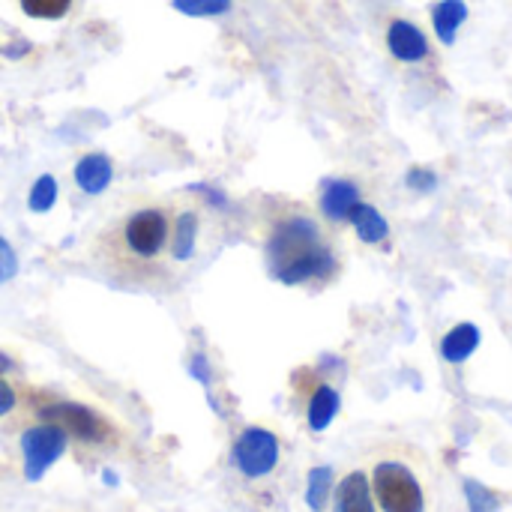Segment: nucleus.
<instances>
[{
  "label": "nucleus",
  "mask_w": 512,
  "mask_h": 512,
  "mask_svg": "<svg viewBox=\"0 0 512 512\" xmlns=\"http://www.w3.org/2000/svg\"><path fill=\"white\" fill-rule=\"evenodd\" d=\"M72 0H21V9L30 15V18H48V21H57L69 12Z\"/></svg>",
  "instance_id": "aec40b11"
},
{
  "label": "nucleus",
  "mask_w": 512,
  "mask_h": 512,
  "mask_svg": "<svg viewBox=\"0 0 512 512\" xmlns=\"http://www.w3.org/2000/svg\"><path fill=\"white\" fill-rule=\"evenodd\" d=\"M267 264L270 273L285 285H309L330 279L339 270L330 243L309 216H288L276 222L267 240Z\"/></svg>",
  "instance_id": "f03ea898"
},
{
  "label": "nucleus",
  "mask_w": 512,
  "mask_h": 512,
  "mask_svg": "<svg viewBox=\"0 0 512 512\" xmlns=\"http://www.w3.org/2000/svg\"><path fill=\"white\" fill-rule=\"evenodd\" d=\"M282 459V444L279 438L264 429V426H249L237 435L234 441V450H231V462L234 468L249 477V480H261V477H270L276 471Z\"/></svg>",
  "instance_id": "20e7f679"
},
{
  "label": "nucleus",
  "mask_w": 512,
  "mask_h": 512,
  "mask_svg": "<svg viewBox=\"0 0 512 512\" xmlns=\"http://www.w3.org/2000/svg\"><path fill=\"white\" fill-rule=\"evenodd\" d=\"M339 408H342L339 390L333 384H327V381H315L309 387V396H306V426H309V432L321 435L324 429H330Z\"/></svg>",
  "instance_id": "6e6552de"
},
{
  "label": "nucleus",
  "mask_w": 512,
  "mask_h": 512,
  "mask_svg": "<svg viewBox=\"0 0 512 512\" xmlns=\"http://www.w3.org/2000/svg\"><path fill=\"white\" fill-rule=\"evenodd\" d=\"M72 174H75V183H78L81 192L99 195V192L108 189V183L114 177V165H111V159L105 153H87V156H81L75 162Z\"/></svg>",
  "instance_id": "9b49d317"
},
{
  "label": "nucleus",
  "mask_w": 512,
  "mask_h": 512,
  "mask_svg": "<svg viewBox=\"0 0 512 512\" xmlns=\"http://www.w3.org/2000/svg\"><path fill=\"white\" fill-rule=\"evenodd\" d=\"M333 468H312L309 471V486H306V504L312 512H321L333 495Z\"/></svg>",
  "instance_id": "dca6fc26"
},
{
  "label": "nucleus",
  "mask_w": 512,
  "mask_h": 512,
  "mask_svg": "<svg viewBox=\"0 0 512 512\" xmlns=\"http://www.w3.org/2000/svg\"><path fill=\"white\" fill-rule=\"evenodd\" d=\"M9 369H12V360L0 351V375H3V372H9Z\"/></svg>",
  "instance_id": "393cba45"
},
{
  "label": "nucleus",
  "mask_w": 512,
  "mask_h": 512,
  "mask_svg": "<svg viewBox=\"0 0 512 512\" xmlns=\"http://www.w3.org/2000/svg\"><path fill=\"white\" fill-rule=\"evenodd\" d=\"M333 512H378L363 468L348 471L333 489Z\"/></svg>",
  "instance_id": "1a4fd4ad"
},
{
  "label": "nucleus",
  "mask_w": 512,
  "mask_h": 512,
  "mask_svg": "<svg viewBox=\"0 0 512 512\" xmlns=\"http://www.w3.org/2000/svg\"><path fill=\"white\" fill-rule=\"evenodd\" d=\"M15 402H18V399H15V390H12V387L3 381V375H0V417H6V414L15 408Z\"/></svg>",
  "instance_id": "b1692460"
},
{
  "label": "nucleus",
  "mask_w": 512,
  "mask_h": 512,
  "mask_svg": "<svg viewBox=\"0 0 512 512\" xmlns=\"http://www.w3.org/2000/svg\"><path fill=\"white\" fill-rule=\"evenodd\" d=\"M15 273H18V255L9 246V240L0 237V285L9 282V279H15Z\"/></svg>",
  "instance_id": "4be33fe9"
},
{
  "label": "nucleus",
  "mask_w": 512,
  "mask_h": 512,
  "mask_svg": "<svg viewBox=\"0 0 512 512\" xmlns=\"http://www.w3.org/2000/svg\"><path fill=\"white\" fill-rule=\"evenodd\" d=\"M360 204V189L351 180H327L321 189V213L330 222H348L351 210Z\"/></svg>",
  "instance_id": "9d476101"
},
{
  "label": "nucleus",
  "mask_w": 512,
  "mask_h": 512,
  "mask_svg": "<svg viewBox=\"0 0 512 512\" xmlns=\"http://www.w3.org/2000/svg\"><path fill=\"white\" fill-rule=\"evenodd\" d=\"M171 216L162 207H144L123 219L114 234V246L123 258L132 261H153L168 249Z\"/></svg>",
  "instance_id": "7ed1b4c3"
},
{
  "label": "nucleus",
  "mask_w": 512,
  "mask_h": 512,
  "mask_svg": "<svg viewBox=\"0 0 512 512\" xmlns=\"http://www.w3.org/2000/svg\"><path fill=\"white\" fill-rule=\"evenodd\" d=\"M195 240H198V213L186 210L177 216L174 222V237H171V258L174 261H189L195 252Z\"/></svg>",
  "instance_id": "2eb2a0df"
},
{
  "label": "nucleus",
  "mask_w": 512,
  "mask_h": 512,
  "mask_svg": "<svg viewBox=\"0 0 512 512\" xmlns=\"http://www.w3.org/2000/svg\"><path fill=\"white\" fill-rule=\"evenodd\" d=\"M348 222H351V228L357 231V237H360L363 243H369V246L384 243V240L390 237V225H387V219L381 216V210H375V207H372V204H366V201H360V204L351 210Z\"/></svg>",
  "instance_id": "ddd939ff"
},
{
  "label": "nucleus",
  "mask_w": 512,
  "mask_h": 512,
  "mask_svg": "<svg viewBox=\"0 0 512 512\" xmlns=\"http://www.w3.org/2000/svg\"><path fill=\"white\" fill-rule=\"evenodd\" d=\"M408 189L411 192H420V195H432L438 189V174L429 171V168H411L408 177H405Z\"/></svg>",
  "instance_id": "412c9836"
},
{
  "label": "nucleus",
  "mask_w": 512,
  "mask_h": 512,
  "mask_svg": "<svg viewBox=\"0 0 512 512\" xmlns=\"http://www.w3.org/2000/svg\"><path fill=\"white\" fill-rule=\"evenodd\" d=\"M465 498H468V510L471 512L501 510V498H498L489 486H483V483H477V480H465Z\"/></svg>",
  "instance_id": "a211bd4d"
},
{
  "label": "nucleus",
  "mask_w": 512,
  "mask_h": 512,
  "mask_svg": "<svg viewBox=\"0 0 512 512\" xmlns=\"http://www.w3.org/2000/svg\"><path fill=\"white\" fill-rule=\"evenodd\" d=\"M231 3L234 0H174V9L192 18H213V15H225Z\"/></svg>",
  "instance_id": "6ab92c4d"
},
{
  "label": "nucleus",
  "mask_w": 512,
  "mask_h": 512,
  "mask_svg": "<svg viewBox=\"0 0 512 512\" xmlns=\"http://www.w3.org/2000/svg\"><path fill=\"white\" fill-rule=\"evenodd\" d=\"M189 372L204 384V387H210V366H207V360L201 357V354H195L192 357V363H189Z\"/></svg>",
  "instance_id": "5701e85b"
},
{
  "label": "nucleus",
  "mask_w": 512,
  "mask_h": 512,
  "mask_svg": "<svg viewBox=\"0 0 512 512\" xmlns=\"http://www.w3.org/2000/svg\"><path fill=\"white\" fill-rule=\"evenodd\" d=\"M39 414H42L45 423H54L66 435H72L78 441H87V444H102L111 435L108 423L99 414H93L90 408L78 405V402H54V405H45Z\"/></svg>",
  "instance_id": "423d86ee"
},
{
  "label": "nucleus",
  "mask_w": 512,
  "mask_h": 512,
  "mask_svg": "<svg viewBox=\"0 0 512 512\" xmlns=\"http://www.w3.org/2000/svg\"><path fill=\"white\" fill-rule=\"evenodd\" d=\"M465 21H468V3L465 0H438L435 9H432V27H435V36L444 45L456 42L459 27Z\"/></svg>",
  "instance_id": "f8f14e48"
},
{
  "label": "nucleus",
  "mask_w": 512,
  "mask_h": 512,
  "mask_svg": "<svg viewBox=\"0 0 512 512\" xmlns=\"http://www.w3.org/2000/svg\"><path fill=\"white\" fill-rule=\"evenodd\" d=\"M480 345V330L474 324H456L444 339H441V357L453 366L465 363Z\"/></svg>",
  "instance_id": "4468645a"
},
{
  "label": "nucleus",
  "mask_w": 512,
  "mask_h": 512,
  "mask_svg": "<svg viewBox=\"0 0 512 512\" xmlns=\"http://www.w3.org/2000/svg\"><path fill=\"white\" fill-rule=\"evenodd\" d=\"M57 201V180L51 174H42L33 186H30V195H27V207L33 213H48Z\"/></svg>",
  "instance_id": "f3484780"
},
{
  "label": "nucleus",
  "mask_w": 512,
  "mask_h": 512,
  "mask_svg": "<svg viewBox=\"0 0 512 512\" xmlns=\"http://www.w3.org/2000/svg\"><path fill=\"white\" fill-rule=\"evenodd\" d=\"M66 444H69V435L54 426V423H45V426H33L21 435V456H24V477L30 483L42 480V474L66 453Z\"/></svg>",
  "instance_id": "39448f33"
},
{
  "label": "nucleus",
  "mask_w": 512,
  "mask_h": 512,
  "mask_svg": "<svg viewBox=\"0 0 512 512\" xmlns=\"http://www.w3.org/2000/svg\"><path fill=\"white\" fill-rule=\"evenodd\" d=\"M387 48L402 63H420V60L429 57L426 33L414 21H405V18L390 21V27H387Z\"/></svg>",
  "instance_id": "0eeeda50"
},
{
  "label": "nucleus",
  "mask_w": 512,
  "mask_h": 512,
  "mask_svg": "<svg viewBox=\"0 0 512 512\" xmlns=\"http://www.w3.org/2000/svg\"><path fill=\"white\" fill-rule=\"evenodd\" d=\"M363 471L378 512L441 510L438 468L423 447L405 438H387L369 450Z\"/></svg>",
  "instance_id": "f257e3e1"
}]
</instances>
